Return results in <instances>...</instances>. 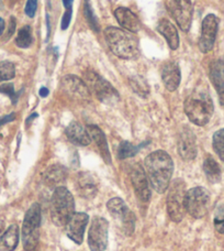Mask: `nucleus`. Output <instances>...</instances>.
<instances>
[{"instance_id":"1","label":"nucleus","mask_w":224,"mask_h":251,"mask_svg":"<svg viewBox=\"0 0 224 251\" xmlns=\"http://www.w3.org/2000/svg\"><path fill=\"white\" fill-rule=\"evenodd\" d=\"M144 164L153 190L163 194L168 190L174 173V162L170 155L163 150L154 151L146 156Z\"/></svg>"},{"instance_id":"2","label":"nucleus","mask_w":224,"mask_h":251,"mask_svg":"<svg viewBox=\"0 0 224 251\" xmlns=\"http://www.w3.org/2000/svg\"><path fill=\"white\" fill-rule=\"evenodd\" d=\"M214 106L212 98L205 88H196L185 100V113L191 123L205 126L211 119Z\"/></svg>"},{"instance_id":"3","label":"nucleus","mask_w":224,"mask_h":251,"mask_svg":"<svg viewBox=\"0 0 224 251\" xmlns=\"http://www.w3.org/2000/svg\"><path fill=\"white\" fill-rule=\"evenodd\" d=\"M106 41L111 52L120 59H132L138 53V40L127 30L109 26L105 30Z\"/></svg>"},{"instance_id":"4","label":"nucleus","mask_w":224,"mask_h":251,"mask_svg":"<svg viewBox=\"0 0 224 251\" xmlns=\"http://www.w3.org/2000/svg\"><path fill=\"white\" fill-rule=\"evenodd\" d=\"M50 213L52 222L57 227L66 226L70 217L75 214L74 197L66 187H56L53 192Z\"/></svg>"},{"instance_id":"5","label":"nucleus","mask_w":224,"mask_h":251,"mask_svg":"<svg viewBox=\"0 0 224 251\" xmlns=\"http://www.w3.org/2000/svg\"><path fill=\"white\" fill-rule=\"evenodd\" d=\"M41 206L38 203L31 205L26 210L22 225V244L26 251H33L38 247L41 228Z\"/></svg>"},{"instance_id":"6","label":"nucleus","mask_w":224,"mask_h":251,"mask_svg":"<svg viewBox=\"0 0 224 251\" xmlns=\"http://www.w3.org/2000/svg\"><path fill=\"white\" fill-rule=\"evenodd\" d=\"M84 82L98 100L107 105H114L120 100V95L112 85L102 78L100 75L92 71H87L84 73Z\"/></svg>"},{"instance_id":"7","label":"nucleus","mask_w":224,"mask_h":251,"mask_svg":"<svg viewBox=\"0 0 224 251\" xmlns=\"http://www.w3.org/2000/svg\"><path fill=\"white\" fill-rule=\"evenodd\" d=\"M186 184L182 180H175L168 187L166 200L167 213L173 222L180 223L186 214Z\"/></svg>"},{"instance_id":"8","label":"nucleus","mask_w":224,"mask_h":251,"mask_svg":"<svg viewBox=\"0 0 224 251\" xmlns=\"http://www.w3.org/2000/svg\"><path fill=\"white\" fill-rule=\"evenodd\" d=\"M107 208L114 218L116 225L125 236H131L135 229V215L128 208L127 204L120 197L111 199L107 203Z\"/></svg>"},{"instance_id":"9","label":"nucleus","mask_w":224,"mask_h":251,"mask_svg":"<svg viewBox=\"0 0 224 251\" xmlns=\"http://www.w3.org/2000/svg\"><path fill=\"white\" fill-rule=\"evenodd\" d=\"M210 193L207 188L197 186L186 193V212L194 218H202L209 212Z\"/></svg>"},{"instance_id":"10","label":"nucleus","mask_w":224,"mask_h":251,"mask_svg":"<svg viewBox=\"0 0 224 251\" xmlns=\"http://www.w3.org/2000/svg\"><path fill=\"white\" fill-rule=\"evenodd\" d=\"M109 223L106 218L96 216L88 231V246L90 251H106L108 246Z\"/></svg>"},{"instance_id":"11","label":"nucleus","mask_w":224,"mask_h":251,"mask_svg":"<svg viewBox=\"0 0 224 251\" xmlns=\"http://www.w3.org/2000/svg\"><path fill=\"white\" fill-rule=\"evenodd\" d=\"M168 11L182 31L188 32L192 22L191 0H170Z\"/></svg>"},{"instance_id":"12","label":"nucleus","mask_w":224,"mask_h":251,"mask_svg":"<svg viewBox=\"0 0 224 251\" xmlns=\"http://www.w3.org/2000/svg\"><path fill=\"white\" fill-rule=\"evenodd\" d=\"M62 91L71 100L77 101H88L90 100V91L82 78L75 75H67L61 82Z\"/></svg>"},{"instance_id":"13","label":"nucleus","mask_w":224,"mask_h":251,"mask_svg":"<svg viewBox=\"0 0 224 251\" xmlns=\"http://www.w3.org/2000/svg\"><path fill=\"white\" fill-rule=\"evenodd\" d=\"M130 177L137 199L141 201H149L151 199V190L145 170L141 164L134 163L130 170Z\"/></svg>"},{"instance_id":"14","label":"nucleus","mask_w":224,"mask_h":251,"mask_svg":"<svg viewBox=\"0 0 224 251\" xmlns=\"http://www.w3.org/2000/svg\"><path fill=\"white\" fill-rule=\"evenodd\" d=\"M219 29V19L214 15H208L202 21L199 49L202 53H208L213 49Z\"/></svg>"},{"instance_id":"15","label":"nucleus","mask_w":224,"mask_h":251,"mask_svg":"<svg viewBox=\"0 0 224 251\" xmlns=\"http://www.w3.org/2000/svg\"><path fill=\"white\" fill-rule=\"evenodd\" d=\"M177 149L180 158L190 161L197 156V141L196 136L188 127L183 128L178 136Z\"/></svg>"},{"instance_id":"16","label":"nucleus","mask_w":224,"mask_h":251,"mask_svg":"<svg viewBox=\"0 0 224 251\" xmlns=\"http://www.w3.org/2000/svg\"><path fill=\"white\" fill-rule=\"evenodd\" d=\"M89 222V216L85 213H75L67 223V237L75 244L82 245L84 234Z\"/></svg>"},{"instance_id":"17","label":"nucleus","mask_w":224,"mask_h":251,"mask_svg":"<svg viewBox=\"0 0 224 251\" xmlns=\"http://www.w3.org/2000/svg\"><path fill=\"white\" fill-rule=\"evenodd\" d=\"M76 190L86 200H91L98 193V181L90 172H80L76 177Z\"/></svg>"},{"instance_id":"18","label":"nucleus","mask_w":224,"mask_h":251,"mask_svg":"<svg viewBox=\"0 0 224 251\" xmlns=\"http://www.w3.org/2000/svg\"><path fill=\"white\" fill-rule=\"evenodd\" d=\"M68 176V171L61 164H53L48 167L42 174V181L48 187L56 188L62 186Z\"/></svg>"},{"instance_id":"19","label":"nucleus","mask_w":224,"mask_h":251,"mask_svg":"<svg viewBox=\"0 0 224 251\" xmlns=\"http://www.w3.org/2000/svg\"><path fill=\"white\" fill-rule=\"evenodd\" d=\"M209 76L220 98L221 104L224 105V62L221 60L211 62L209 66Z\"/></svg>"},{"instance_id":"20","label":"nucleus","mask_w":224,"mask_h":251,"mask_svg":"<svg viewBox=\"0 0 224 251\" xmlns=\"http://www.w3.org/2000/svg\"><path fill=\"white\" fill-rule=\"evenodd\" d=\"M162 79L169 92H174L180 84L181 75L179 66L175 62H166L162 67Z\"/></svg>"},{"instance_id":"21","label":"nucleus","mask_w":224,"mask_h":251,"mask_svg":"<svg viewBox=\"0 0 224 251\" xmlns=\"http://www.w3.org/2000/svg\"><path fill=\"white\" fill-rule=\"evenodd\" d=\"M114 16L118 20L119 25L122 26L123 30H127L129 32L135 33L141 29V22L138 18L128 8L119 7L115 9Z\"/></svg>"},{"instance_id":"22","label":"nucleus","mask_w":224,"mask_h":251,"mask_svg":"<svg viewBox=\"0 0 224 251\" xmlns=\"http://www.w3.org/2000/svg\"><path fill=\"white\" fill-rule=\"evenodd\" d=\"M66 136L70 142H73L76 146L86 147L91 142V138L89 136V132L86 128H84L82 125L77 122L70 123L68 127L66 128Z\"/></svg>"},{"instance_id":"23","label":"nucleus","mask_w":224,"mask_h":251,"mask_svg":"<svg viewBox=\"0 0 224 251\" xmlns=\"http://www.w3.org/2000/svg\"><path fill=\"white\" fill-rule=\"evenodd\" d=\"M87 130L89 132V136H90V138H91V140L96 142L98 149H99L100 153H101L102 159L105 160V162L107 164H110L111 163V155H110L108 142H107L105 133L101 131V129L99 127H97V126H95V125H88Z\"/></svg>"},{"instance_id":"24","label":"nucleus","mask_w":224,"mask_h":251,"mask_svg":"<svg viewBox=\"0 0 224 251\" xmlns=\"http://www.w3.org/2000/svg\"><path fill=\"white\" fill-rule=\"evenodd\" d=\"M157 31L166 39L169 48L172 50H177L179 47V37L177 29L175 25L166 19H163L158 22L157 25Z\"/></svg>"},{"instance_id":"25","label":"nucleus","mask_w":224,"mask_h":251,"mask_svg":"<svg viewBox=\"0 0 224 251\" xmlns=\"http://www.w3.org/2000/svg\"><path fill=\"white\" fill-rule=\"evenodd\" d=\"M18 243H19V227L16 224H12L0 238V251H15Z\"/></svg>"},{"instance_id":"26","label":"nucleus","mask_w":224,"mask_h":251,"mask_svg":"<svg viewBox=\"0 0 224 251\" xmlns=\"http://www.w3.org/2000/svg\"><path fill=\"white\" fill-rule=\"evenodd\" d=\"M203 171L210 183H218L221 181V169L220 165L211 155H208L203 162Z\"/></svg>"},{"instance_id":"27","label":"nucleus","mask_w":224,"mask_h":251,"mask_svg":"<svg viewBox=\"0 0 224 251\" xmlns=\"http://www.w3.org/2000/svg\"><path fill=\"white\" fill-rule=\"evenodd\" d=\"M33 43L32 29L30 25H24L19 30L16 38V44L21 49H28Z\"/></svg>"},{"instance_id":"28","label":"nucleus","mask_w":224,"mask_h":251,"mask_svg":"<svg viewBox=\"0 0 224 251\" xmlns=\"http://www.w3.org/2000/svg\"><path fill=\"white\" fill-rule=\"evenodd\" d=\"M145 143H142L141 146H134L129 141H122L120 143L119 149H118V156L119 159L124 160L128 158H132L135 155L138 151L141 150V148L144 147Z\"/></svg>"},{"instance_id":"29","label":"nucleus","mask_w":224,"mask_h":251,"mask_svg":"<svg viewBox=\"0 0 224 251\" xmlns=\"http://www.w3.org/2000/svg\"><path fill=\"white\" fill-rule=\"evenodd\" d=\"M130 85L137 95L142 97H147L150 94V86L146 80L142 76H133L130 78Z\"/></svg>"},{"instance_id":"30","label":"nucleus","mask_w":224,"mask_h":251,"mask_svg":"<svg viewBox=\"0 0 224 251\" xmlns=\"http://www.w3.org/2000/svg\"><path fill=\"white\" fill-rule=\"evenodd\" d=\"M212 146L219 158L224 162V128L214 132L212 138Z\"/></svg>"},{"instance_id":"31","label":"nucleus","mask_w":224,"mask_h":251,"mask_svg":"<svg viewBox=\"0 0 224 251\" xmlns=\"http://www.w3.org/2000/svg\"><path fill=\"white\" fill-rule=\"evenodd\" d=\"M16 75V67L9 61L0 62V82L10 80Z\"/></svg>"},{"instance_id":"32","label":"nucleus","mask_w":224,"mask_h":251,"mask_svg":"<svg viewBox=\"0 0 224 251\" xmlns=\"http://www.w3.org/2000/svg\"><path fill=\"white\" fill-rule=\"evenodd\" d=\"M84 13H85V17H86V19H87L88 25H90V28L92 30H95L96 32H98V31H99V25H98V21L96 19L95 13H93V11H92L90 0H85Z\"/></svg>"},{"instance_id":"33","label":"nucleus","mask_w":224,"mask_h":251,"mask_svg":"<svg viewBox=\"0 0 224 251\" xmlns=\"http://www.w3.org/2000/svg\"><path fill=\"white\" fill-rule=\"evenodd\" d=\"M213 224L216 230L224 235V204L219 205L216 208L213 217Z\"/></svg>"},{"instance_id":"34","label":"nucleus","mask_w":224,"mask_h":251,"mask_svg":"<svg viewBox=\"0 0 224 251\" xmlns=\"http://www.w3.org/2000/svg\"><path fill=\"white\" fill-rule=\"evenodd\" d=\"M0 93H2V94H4V95L10 97L13 104H16V102H17L18 94H16L15 88H13L12 84H3V85H1V86H0Z\"/></svg>"},{"instance_id":"35","label":"nucleus","mask_w":224,"mask_h":251,"mask_svg":"<svg viewBox=\"0 0 224 251\" xmlns=\"http://www.w3.org/2000/svg\"><path fill=\"white\" fill-rule=\"evenodd\" d=\"M38 9V0H28L25 4V15L29 18H33L35 16Z\"/></svg>"},{"instance_id":"36","label":"nucleus","mask_w":224,"mask_h":251,"mask_svg":"<svg viewBox=\"0 0 224 251\" xmlns=\"http://www.w3.org/2000/svg\"><path fill=\"white\" fill-rule=\"evenodd\" d=\"M71 11H73V9L67 8L65 13H64V16H63V20H62V29L63 30H66L67 28H68L70 20H71Z\"/></svg>"},{"instance_id":"37","label":"nucleus","mask_w":224,"mask_h":251,"mask_svg":"<svg viewBox=\"0 0 224 251\" xmlns=\"http://www.w3.org/2000/svg\"><path fill=\"white\" fill-rule=\"evenodd\" d=\"M16 118V115L15 114H10V115H7V116H3V117H0V127L3 125H6L8 123L12 122V120H15Z\"/></svg>"},{"instance_id":"38","label":"nucleus","mask_w":224,"mask_h":251,"mask_svg":"<svg viewBox=\"0 0 224 251\" xmlns=\"http://www.w3.org/2000/svg\"><path fill=\"white\" fill-rule=\"evenodd\" d=\"M15 28H16V20L13 19V18H11L10 24H9V29H8V32H7L6 40H8L13 34V32H15Z\"/></svg>"},{"instance_id":"39","label":"nucleus","mask_w":224,"mask_h":251,"mask_svg":"<svg viewBox=\"0 0 224 251\" xmlns=\"http://www.w3.org/2000/svg\"><path fill=\"white\" fill-rule=\"evenodd\" d=\"M48 95V89L46 87H42L40 89V96L41 97H46Z\"/></svg>"},{"instance_id":"40","label":"nucleus","mask_w":224,"mask_h":251,"mask_svg":"<svg viewBox=\"0 0 224 251\" xmlns=\"http://www.w3.org/2000/svg\"><path fill=\"white\" fill-rule=\"evenodd\" d=\"M4 28H6V24H4V20L2 18H0V35L3 33Z\"/></svg>"},{"instance_id":"41","label":"nucleus","mask_w":224,"mask_h":251,"mask_svg":"<svg viewBox=\"0 0 224 251\" xmlns=\"http://www.w3.org/2000/svg\"><path fill=\"white\" fill-rule=\"evenodd\" d=\"M63 3H64L65 8H71L73 6V0H63Z\"/></svg>"}]
</instances>
